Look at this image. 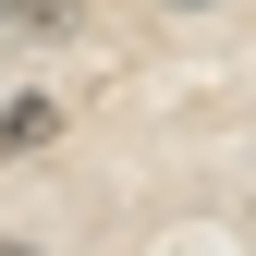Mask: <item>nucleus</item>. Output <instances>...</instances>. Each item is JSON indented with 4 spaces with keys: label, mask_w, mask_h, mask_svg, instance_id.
I'll use <instances>...</instances> for the list:
<instances>
[{
    "label": "nucleus",
    "mask_w": 256,
    "mask_h": 256,
    "mask_svg": "<svg viewBox=\"0 0 256 256\" xmlns=\"http://www.w3.org/2000/svg\"><path fill=\"white\" fill-rule=\"evenodd\" d=\"M61 134V98H0V158H37Z\"/></svg>",
    "instance_id": "f257e3e1"
},
{
    "label": "nucleus",
    "mask_w": 256,
    "mask_h": 256,
    "mask_svg": "<svg viewBox=\"0 0 256 256\" xmlns=\"http://www.w3.org/2000/svg\"><path fill=\"white\" fill-rule=\"evenodd\" d=\"M0 24H24V37H74V0H0Z\"/></svg>",
    "instance_id": "f03ea898"
},
{
    "label": "nucleus",
    "mask_w": 256,
    "mask_h": 256,
    "mask_svg": "<svg viewBox=\"0 0 256 256\" xmlns=\"http://www.w3.org/2000/svg\"><path fill=\"white\" fill-rule=\"evenodd\" d=\"M0 256H37V244H12V232H0Z\"/></svg>",
    "instance_id": "7ed1b4c3"
}]
</instances>
